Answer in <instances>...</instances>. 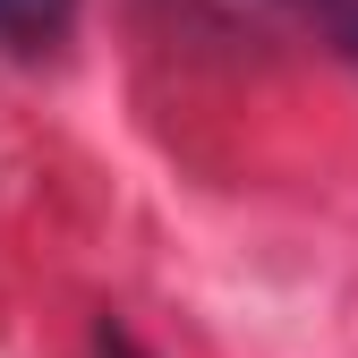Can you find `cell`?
Returning <instances> with one entry per match:
<instances>
[{"mask_svg": "<svg viewBox=\"0 0 358 358\" xmlns=\"http://www.w3.org/2000/svg\"><path fill=\"white\" fill-rule=\"evenodd\" d=\"M94 358H145V350H137V333H128V324L103 316V324H94Z\"/></svg>", "mask_w": 358, "mask_h": 358, "instance_id": "obj_3", "label": "cell"}, {"mask_svg": "<svg viewBox=\"0 0 358 358\" xmlns=\"http://www.w3.org/2000/svg\"><path fill=\"white\" fill-rule=\"evenodd\" d=\"M77 26V0H0V52H52Z\"/></svg>", "mask_w": 358, "mask_h": 358, "instance_id": "obj_1", "label": "cell"}, {"mask_svg": "<svg viewBox=\"0 0 358 358\" xmlns=\"http://www.w3.org/2000/svg\"><path fill=\"white\" fill-rule=\"evenodd\" d=\"M324 34H333V52L358 69V0H324V17H316Z\"/></svg>", "mask_w": 358, "mask_h": 358, "instance_id": "obj_2", "label": "cell"}]
</instances>
